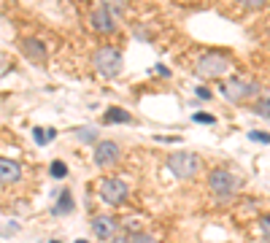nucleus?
Here are the masks:
<instances>
[{"label":"nucleus","instance_id":"obj_1","mask_svg":"<svg viewBox=\"0 0 270 243\" xmlns=\"http://www.w3.org/2000/svg\"><path fill=\"white\" fill-rule=\"evenodd\" d=\"M168 171L176 176V179H195L202 171V162L197 154L192 152H173L168 157Z\"/></svg>","mask_w":270,"mask_h":243},{"label":"nucleus","instance_id":"obj_2","mask_svg":"<svg viewBox=\"0 0 270 243\" xmlns=\"http://www.w3.org/2000/svg\"><path fill=\"white\" fill-rule=\"evenodd\" d=\"M230 70V60L224 54H202V57L195 62V73L202 79H216V76H224Z\"/></svg>","mask_w":270,"mask_h":243},{"label":"nucleus","instance_id":"obj_3","mask_svg":"<svg viewBox=\"0 0 270 243\" xmlns=\"http://www.w3.org/2000/svg\"><path fill=\"white\" fill-rule=\"evenodd\" d=\"M219 92L224 95L230 103H240V100H249L259 92V84L254 81H243V79H227L224 84L219 87Z\"/></svg>","mask_w":270,"mask_h":243},{"label":"nucleus","instance_id":"obj_4","mask_svg":"<svg viewBox=\"0 0 270 243\" xmlns=\"http://www.w3.org/2000/svg\"><path fill=\"white\" fill-rule=\"evenodd\" d=\"M92 65L98 68L103 76H108L114 79L117 73L122 70V52L117 49H111V46H103V49L95 52V57H92Z\"/></svg>","mask_w":270,"mask_h":243},{"label":"nucleus","instance_id":"obj_5","mask_svg":"<svg viewBox=\"0 0 270 243\" xmlns=\"http://www.w3.org/2000/svg\"><path fill=\"white\" fill-rule=\"evenodd\" d=\"M208 186H211V192H214L216 198H230V195L235 192V176L230 173V171H224V167H219V171H211Z\"/></svg>","mask_w":270,"mask_h":243},{"label":"nucleus","instance_id":"obj_6","mask_svg":"<svg viewBox=\"0 0 270 243\" xmlns=\"http://www.w3.org/2000/svg\"><path fill=\"white\" fill-rule=\"evenodd\" d=\"M100 198L108 205H119L127 200V184L119 179H103L100 181Z\"/></svg>","mask_w":270,"mask_h":243},{"label":"nucleus","instance_id":"obj_7","mask_svg":"<svg viewBox=\"0 0 270 243\" xmlns=\"http://www.w3.org/2000/svg\"><path fill=\"white\" fill-rule=\"evenodd\" d=\"M119 160V143L117 141H98L95 143V162L100 167H108Z\"/></svg>","mask_w":270,"mask_h":243},{"label":"nucleus","instance_id":"obj_8","mask_svg":"<svg viewBox=\"0 0 270 243\" xmlns=\"http://www.w3.org/2000/svg\"><path fill=\"white\" fill-rule=\"evenodd\" d=\"M19 179H22L19 162L8 160V157H0V184H16Z\"/></svg>","mask_w":270,"mask_h":243},{"label":"nucleus","instance_id":"obj_9","mask_svg":"<svg viewBox=\"0 0 270 243\" xmlns=\"http://www.w3.org/2000/svg\"><path fill=\"white\" fill-rule=\"evenodd\" d=\"M92 27L98 33H114L117 30V22H114V16H111V11L105 6H100L98 11L92 14Z\"/></svg>","mask_w":270,"mask_h":243},{"label":"nucleus","instance_id":"obj_10","mask_svg":"<svg viewBox=\"0 0 270 243\" xmlns=\"http://www.w3.org/2000/svg\"><path fill=\"white\" fill-rule=\"evenodd\" d=\"M92 230H95V235H98V238L111 240L114 235H117L119 224H117V219H111V216H98L92 222Z\"/></svg>","mask_w":270,"mask_h":243},{"label":"nucleus","instance_id":"obj_11","mask_svg":"<svg viewBox=\"0 0 270 243\" xmlns=\"http://www.w3.org/2000/svg\"><path fill=\"white\" fill-rule=\"evenodd\" d=\"M22 49H25V54H27V57H33L35 62H46V46H43L41 41L27 38V41L22 43Z\"/></svg>","mask_w":270,"mask_h":243},{"label":"nucleus","instance_id":"obj_12","mask_svg":"<svg viewBox=\"0 0 270 243\" xmlns=\"http://www.w3.org/2000/svg\"><path fill=\"white\" fill-rule=\"evenodd\" d=\"M71 211H73V198H71V192H68V189H62L60 200H57V205H54V213H57V216H65V213H71Z\"/></svg>","mask_w":270,"mask_h":243},{"label":"nucleus","instance_id":"obj_13","mask_svg":"<svg viewBox=\"0 0 270 243\" xmlns=\"http://www.w3.org/2000/svg\"><path fill=\"white\" fill-rule=\"evenodd\" d=\"M132 116L124 108H108L105 111V121H130Z\"/></svg>","mask_w":270,"mask_h":243},{"label":"nucleus","instance_id":"obj_14","mask_svg":"<svg viewBox=\"0 0 270 243\" xmlns=\"http://www.w3.org/2000/svg\"><path fill=\"white\" fill-rule=\"evenodd\" d=\"M252 111L257 116H262V119H270V98H265V100H257L254 106H252Z\"/></svg>","mask_w":270,"mask_h":243},{"label":"nucleus","instance_id":"obj_15","mask_svg":"<svg viewBox=\"0 0 270 243\" xmlns=\"http://www.w3.org/2000/svg\"><path fill=\"white\" fill-rule=\"evenodd\" d=\"M49 173L54 176V179H65V176H68V165H65V162H60V160H57V162H52Z\"/></svg>","mask_w":270,"mask_h":243},{"label":"nucleus","instance_id":"obj_16","mask_svg":"<svg viewBox=\"0 0 270 243\" xmlns=\"http://www.w3.org/2000/svg\"><path fill=\"white\" fill-rule=\"evenodd\" d=\"M103 6L111 11V16H114V14H122V11H124V0H103Z\"/></svg>","mask_w":270,"mask_h":243},{"label":"nucleus","instance_id":"obj_17","mask_svg":"<svg viewBox=\"0 0 270 243\" xmlns=\"http://www.w3.org/2000/svg\"><path fill=\"white\" fill-rule=\"evenodd\" d=\"M249 141H254V143H270V133H259V130H252V133H249Z\"/></svg>","mask_w":270,"mask_h":243},{"label":"nucleus","instance_id":"obj_18","mask_svg":"<svg viewBox=\"0 0 270 243\" xmlns=\"http://www.w3.org/2000/svg\"><path fill=\"white\" fill-rule=\"evenodd\" d=\"M192 119H195L197 125H214V121H216V116H211V114H202V111H197V114L192 116Z\"/></svg>","mask_w":270,"mask_h":243},{"label":"nucleus","instance_id":"obj_19","mask_svg":"<svg viewBox=\"0 0 270 243\" xmlns=\"http://www.w3.org/2000/svg\"><path fill=\"white\" fill-rule=\"evenodd\" d=\"M130 243H154V238L146 235V232H135V235L130 238Z\"/></svg>","mask_w":270,"mask_h":243},{"label":"nucleus","instance_id":"obj_20","mask_svg":"<svg viewBox=\"0 0 270 243\" xmlns=\"http://www.w3.org/2000/svg\"><path fill=\"white\" fill-rule=\"evenodd\" d=\"M33 135H35V143H38V146H43L46 141H49V138H46V133H43L41 127H33Z\"/></svg>","mask_w":270,"mask_h":243},{"label":"nucleus","instance_id":"obj_21","mask_svg":"<svg viewBox=\"0 0 270 243\" xmlns=\"http://www.w3.org/2000/svg\"><path fill=\"white\" fill-rule=\"evenodd\" d=\"M240 3H243L246 8H262L265 0H240Z\"/></svg>","mask_w":270,"mask_h":243},{"label":"nucleus","instance_id":"obj_22","mask_svg":"<svg viewBox=\"0 0 270 243\" xmlns=\"http://www.w3.org/2000/svg\"><path fill=\"white\" fill-rule=\"evenodd\" d=\"M262 230H265V238L270 243V213H267V216H262Z\"/></svg>","mask_w":270,"mask_h":243},{"label":"nucleus","instance_id":"obj_23","mask_svg":"<svg viewBox=\"0 0 270 243\" xmlns=\"http://www.w3.org/2000/svg\"><path fill=\"white\" fill-rule=\"evenodd\" d=\"M79 138L81 141H95V133L92 130H79Z\"/></svg>","mask_w":270,"mask_h":243},{"label":"nucleus","instance_id":"obj_24","mask_svg":"<svg viewBox=\"0 0 270 243\" xmlns=\"http://www.w3.org/2000/svg\"><path fill=\"white\" fill-rule=\"evenodd\" d=\"M154 141H160V143H176L178 138H173V135H157Z\"/></svg>","mask_w":270,"mask_h":243},{"label":"nucleus","instance_id":"obj_25","mask_svg":"<svg viewBox=\"0 0 270 243\" xmlns=\"http://www.w3.org/2000/svg\"><path fill=\"white\" fill-rule=\"evenodd\" d=\"M197 95H200L202 100H208V98H211V92H208V89H202V87H197Z\"/></svg>","mask_w":270,"mask_h":243},{"label":"nucleus","instance_id":"obj_26","mask_svg":"<svg viewBox=\"0 0 270 243\" xmlns=\"http://www.w3.org/2000/svg\"><path fill=\"white\" fill-rule=\"evenodd\" d=\"M111 243H130L127 238H117V240H111Z\"/></svg>","mask_w":270,"mask_h":243},{"label":"nucleus","instance_id":"obj_27","mask_svg":"<svg viewBox=\"0 0 270 243\" xmlns=\"http://www.w3.org/2000/svg\"><path fill=\"white\" fill-rule=\"evenodd\" d=\"M76 243H89V240H76Z\"/></svg>","mask_w":270,"mask_h":243},{"label":"nucleus","instance_id":"obj_28","mask_svg":"<svg viewBox=\"0 0 270 243\" xmlns=\"http://www.w3.org/2000/svg\"><path fill=\"white\" fill-rule=\"evenodd\" d=\"M52 243H60V240H52Z\"/></svg>","mask_w":270,"mask_h":243}]
</instances>
